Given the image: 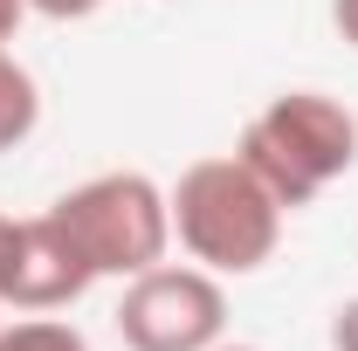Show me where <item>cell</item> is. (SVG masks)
Here are the masks:
<instances>
[{"label":"cell","instance_id":"6da1fadb","mask_svg":"<svg viewBox=\"0 0 358 351\" xmlns=\"http://www.w3.org/2000/svg\"><path fill=\"white\" fill-rule=\"evenodd\" d=\"M234 159L262 179L282 200V214H289V207H310L331 179H345L358 166V117L324 89H282L241 124Z\"/></svg>","mask_w":358,"mask_h":351},{"label":"cell","instance_id":"7a4b0ae2","mask_svg":"<svg viewBox=\"0 0 358 351\" xmlns=\"http://www.w3.org/2000/svg\"><path fill=\"white\" fill-rule=\"evenodd\" d=\"M166 200H173L179 248L200 268H214V275H255L275 255V241H282V200L234 152L186 166Z\"/></svg>","mask_w":358,"mask_h":351},{"label":"cell","instance_id":"3957f363","mask_svg":"<svg viewBox=\"0 0 358 351\" xmlns=\"http://www.w3.org/2000/svg\"><path fill=\"white\" fill-rule=\"evenodd\" d=\"M48 220L83 248V262L96 275H145L152 262H166L173 248V200L145 173H96L83 186H69Z\"/></svg>","mask_w":358,"mask_h":351},{"label":"cell","instance_id":"277c9868","mask_svg":"<svg viewBox=\"0 0 358 351\" xmlns=\"http://www.w3.org/2000/svg\"><path fill=\"white\" fill-rule=\"evenodd\" d=\"M227 331V296L214 268L152 262L117 296V338L131 351H214Z\"/></svg>","mask_w":358,"mask_h":351},{"label":"cell","instance_id":"5b68a950","mask_svg":"<svg viewBox=\"0 0 358 351\" xmlns=\"http://www.w3.org/2000/svg\"><path fill=\"white\" fill-rule=\"evenodd\" d=\"M90 282H96V268L83 262V248L48 214L0 220V303H14V310H69Z\"/></svg>","mask_w":358,"mask_h":351},{"label":"cell","instance_id":"8992f818","mask_svg":"<svg viewBox=\"0 0 358 351\" xmlns=\"http://www.w3.org/2000/svg\"><path fill=\"white\" fill-rule=\"evenodd\" d=\"M35 117H42V89L7 55V42H0V152H14L21 138L35 131Z\"/></svg>","mask_w":358,"mask_h":351},{"label":"cell","instance_id":"52a82bcc","mask_svg":"<svg viewBox=\"0 0 358 351\" xmlns=\"http://www.w3.org/2000/svg\"><path fill=\"white\" fill-rule=\"evenodd\" d=\"M0 351H90V345L62 317H21V324H0Z\"/></svg>","mask_w":358,"mask_h":351},{"label":"cell","instance_id":"ba28073f","mask_svg":"<svg viewBox=\"0 0 358 351\" xmlns=\"http://www.w3.org/2000/svg\"><path fill=\"white\" fill-rule=\"evenodd\" d=\"M331 351H358V296L338 303V317H331Z\"/></svg>","mask_w":358,"mask_h":351},{"label":"cell","instance_id":"9c48e42d","mask_svg":"<svg viewBox=\"0 0 358 351\" xmlns=\"http://www.w3.org/2000/svg\"><path fill=\"white\" fill-rule=\"evenodd\" d=\"M35 14H48V21H83V14H96L103 0H28Z\"/></svg>","mask_w":358,"mask_h":351},{"label":"cell","instance_id":"30bf717a","mask_svg":"<svg viewBox=\"0 0 358 351\" xmlns=\"http://www.w3.org/2000/svg\"><path fill=\"white\" fill-rule=\"evenodd\" d=\"M331 21H338V35L358 48V0H331Z\"/></svg>","mask_w":358,"mask_h":351},{"label":"cell","instance_id":"8fae6325","mask_svg":"<svg viewBox=\"0 0 358 351\" xmlns=\"http://www.w3.org/2000/svg\"><path fill=\"white\" fill-rule=\"evenodd\" d=\"M28 14H35V7H28V0H0V42H7V35H14V28H21V21H28Z\"/></svg>","mask_w":358,"mask_h":351},{"label":"cell","instance_id":"7c38bea8","mask_svg":"<svg viewBox=\"0 0 358 351\" xmlns=\"http://www.w3.org/2000/svg\"><path fill=\"white\" fill-rule=\"evenodd\" d=\"M214 351H255V345H214Z\"/></svg>","mask_w":358,"mask_h":351}]
</instances>
